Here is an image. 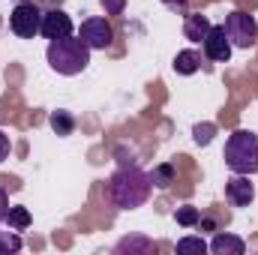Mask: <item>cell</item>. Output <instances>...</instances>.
Listing matches in <instances>:
<instances>
[{"label": "cell", "mask_w": 258, "mask_h": 255, "mask_svg": "<svg viewBox=\"0 0 258 255\" xmlns=\"http://www.w3.org/2000/svg\"><path fill=\"white\" fill-rule=\"evenodd\" d=\"M174 72L177 75H195L198 72V66H201V54L192 51V48H186V51H177V57H174Z\"/></svg>", "instance_id": "12"}, {"label": "cell", "mask_w": 258, "mask_h": 255, "mask_svg": "<svg viewBox=\"0 0 258 255\" xmlns=\"http://www.w3.org/2000/svg\"><path fill=\"white\" fill-rule=\"evenodd\" d=\"M48 66L57 75H78L90 63V48L84 45L81 36H63V39H51L48 51H45Z\"/></svg>", "instance_id": "2"}, {"label": "cell", "mask_w": 258, "mask_h": 255, "mask_svg": "<svg viewBox=\"0 0 258 255\" xmlns=\"http://www.w3.org/2000/svg\"><path fill=\"white\" fill-rule=\"evenodd\" d=\"M201 48H204V57L207 60H213V63H228L231 60V39H228V33H225V27L222 24H213L210 27V33L204 36V42H201Z\"/></svg>", "instance_id": "7"}, {"label": "cell", "mask_w": 258, "mask_h": 255, "mask_svg": "<svg viewBox=\"0 0 258 255\" xmlns=\"http://www.w3.org/2000/svg\"><path fill=\"white\" fill-rule=\"evenodd\" d=\"M225 165L234 174H258V135L237 129L225 141Z\"/></svg>", "instance_id": "3"}, {"label": "cell", "mask_w": 258, "mask_h": 255, "mask_svg": "<svg viewBox=\"0 0 258 255\" xmlns=\"http://www.w3.org/2000/svg\"><path fill=\"white\" fill-rule=\"evenodd\" d=\"M21 249V237L18 234H9V231H0V255L18 252Z\"/></svg>", "instance_id": "19"}, {"label": "cell", "mask_w": 258, "mask_h": 255, "mask_svg": "<svg viewBox=\"0 0 258 255\" xmlns=\"http://www.w3.org/2000/svg\"><path fill=\"white\" fill-rule=\"evenodd\" d=\"M6 222H9V228H15V231H24V228L30 225V210H27V207H9V213H6Z\"/></svg>", "instance_id": "14"}, {"label": "cell", "mask_w": 258, "mask_h": 255, "mask_svg": "<svg viewBox=\"0 0 258 255\" xmlns=\"http://www.w3.org/2000/svg\"><path fill=\"white\" fill-rule=\"evenodd\" d=\"M198 225H201V228H207V231H213V228H216V222H213L210 216H201V219H198Z\"/></svg>", "instance_id": "25"}, {"label": "cell", "mask_w": 258, "mask_h": 255, "mask_svg": "<svg viewBox=\"0 0 258 255\" xmlns=\"http://www.w3.org/2000/svg\"><path fill=\"white\" fill-rule=\"evenodd\" d=\"M225 33H228V39H231V45L234 48H249V45H255L258 39V24L255 18L249 15V12H231L228 18H225Z\"/></svg>", "instance_id": "5"}, {"label": "cell", "mask_w": 258, "mask_h": 255, "mask_svg": "<svg viewBox=\"0 0 258 255\" xmlns=\"http://www.w3.org/2000/svg\"><path fill=\"white\" fill-rule=\"evenodd\" d=\"M99 3H102L105 15H120L126 9V0H99Z\"/></svg>", "instance_id": "21"}, {"label": "cell", "mask_w": 258, "mask_h": 255, "mask_svg": "<svg viewBox=\"0 0 258 255\" xmlns=\"http://www.w3.org/2000/svg\"><path fill=\"white\" fill-rule=\"evenodd\" d=\"M225 198H228L231 207H249L252 198H255V186L249 183V174H234L225 183Z\"/></svg>", "instance_id": "9"}, {"label": "cell", "mask_w": 258, "mask_h": 255, "mask_svg": "<svg viewBox=\"0 0 258 255\" xmlns=\"http://www.w3.org/2000/svg\"><path fill=\"white\" fill-rule=\"evenodd\" d=\"M39 33L51 42V39H63L72 36V18L66 15L63 9H51V12H42V27Z\"/></svg>", "instance_id": "8"}, {"label": "cell", "mask_w": 258, "mask_h": 255, "mask_svg": "<svg viewBox=\"0 0 258 255\" xmlns=\"http://www.w3.org/2000/svg\"><path fill=\"white\" fill-rule=\"evenodd\" d=\"M159 3H165V6L174 9V12H186V3H189V0H159Z\"/></svg>", "instance_id": "23"}, {"label": "cell", "mask_w": 258, "mask_h": 255, "mask_svg": "<svg viewBox=\"0 0 258 255\" xmlns=\"http://www.w3.org/2000/svg\"><path fill=\"white\" fill-rule=\"evenodd\" d=\"M132 252V249H138V252H150L153 249V243L150 240H141V237H132V240H120L117 243V252Z\"/></svg>", "instance_id": "20"}, {"label": "cell", "mask_w": 258, "mask_h": 255, "mask_svg": "<svg viewBox=\"0 0 258 255\" xmlns=\"http://www.w3.org/2000/svg\"><path fill=\"white\" fill-rule=\"evenodd\" d=\"M150 180H153V186H159V189H168V186L174 183V165H171V162H162V165H156V168H153V174H150Z\"/></svg>", "instance_id": "13"}, {"label": "cell", "mask_w": 258, "mask_h": 255, "mask_svg": "<svg viewBox=\"0 0 258 255\" xmlns=\"http://www.w3.org/2000/svg\"><path fill=\"white\" fill-rule=\"evenodd\" d=\"M51 129H54L57 135H72L75 117H72L69 111H54V114H51Z\"/></svg>", "instance_id": "15"}, {"label": "cell", "mask_w": 258, "mask_h": 255, "mask_svg": "<svg viewBox=\"0 0 258 255\" xmlns=\"http://www.w3.org/2000/svg\"><path fill=\"white\" fill-rule=\"evenodd\" d=\"M213 135H216V126H213V123H195V126H192V141H195V144H201V147H204V144H210V141H213Z\"/></svg>", "instance_id": "17"}, {"label": "cell", "mask_w": 258, "mask_h": 255, "mask_svg": "<svg viewBox=\"0 0 258 255\" xmlns=\"http://www.w3.org/2000/svg\"><path fill=\"white\" fill-rule=\"evenodd\" d=\"M207 249L213 255H243L246 252V243H243L237 234H216V237L207 243Z\"/></svg>", "instance_id": "11"}, {"label": "cell", "mask_w": 258, "mask_h": 255, "mask_svg": "<svg viewBox=\"0 0 258 255\" xmlns=\"http://www.w3.org/2000/svg\"><path fill=\"white\" fill-rule=\"evenodd\" d=\"M78 36L84 39V45L90 51H105L114 42V30H111V24L105 18H87V21H81Z\"/></svg>", "instance_id": "6"}, {"label": "cell", "mask_w": 258, "mask_h": 255, "mask_svg": "<svg viewBox=\"0 0 258 255\" xmlns=\"http://www.w3.org/2000/svg\"><path fill=\"white\" fill-rule=\"evenodd\" d=\"M42 27V9L33 0H18L9 15V30L21 39H33Z\"/></svg>", "instance_id": "4"}, {"label": "cell", "mask_w": 258, "mask_h": 255, "mask_svg": "<svg viewBox=\"0 0 258 255\" xmlns=\"http://www.w3.org/2000/svg\"><path fill=\"white\" fill-rule=\"evenodd\" d=\"M177 252H198V255H204V252H207V243H204L201 237H183V240H177Z\"/></svg>", "instance_id": "18"}, {"label": "cell", "mask_w": 258, "mask_h": 255, "mask_svg": "<svg viewBox=\"0 0 258 255\" xmlns=\"http://www.w3.org/2000/svg\"><path fill=\"white\" fill-rule=\"evenodd\" d=\"M6 213H9V198H6V192H3V186H0V222L6 219Z\"/></svg>", "instance_id": "24"}, {"label": "cell", "mask_w": 258, "mask_h": 255, "mask_svg": "<svg viewBox=\"0 0 258 255\" xmlns=\"http://www.w3.org/2000/svg\"><path fill=\"white\" fill-rule=\"evenodd\" d=\"M174 219H177V225L192 228V225H198V219H201V210H198V207H180V210L174 213Z\"/></svg>", "instance_id": "16"}, {"label": "cell", "mask_w": 258, "mask_h": 255, "mask_svg": "<svg viewBox=\"0 0 258 255\" xmlns=\"http://www.w3.org/2000/svg\"><path fill=\"white\" fill-rule=\"evenodd\" d=\"M105 192H108V201H111L114 207H120V210H135V207H141V204L150 198L153 180H150V174H147L144 168H138V165H120V168L111 174Z\"/></svg>", "instance_id": "1"}, {"label": "cell", "mask_w": 258, "mask_h": 255, "mask_svg": "<svg viewBox=\"0 0 258 255\" xmlns=\"http://www.w3.org/2000/svg\"><path fill=\"white\" fill-rule=\"evenodd\" d=\"M210 18L207 15H201V12H189L186 15V21H183V36L189 39V42H204V36L210 33Z\"/></svg>", "instance_id": "10"}, {"label": "cell", "mask_w": 258, "mask_h": 255, "mask_svg": "<svg viewBox=\"0 0 258 255\" xmlns=\"http://www.w3.org/2000/svg\"><path fill=\"white\" fill-rule=\"evenodd\" d=\"M9 150H12V141H9V135H6V132L0 129V162H3L6 156H9Z\"/></svg>", "instance_id": "22"}]
</instances>
